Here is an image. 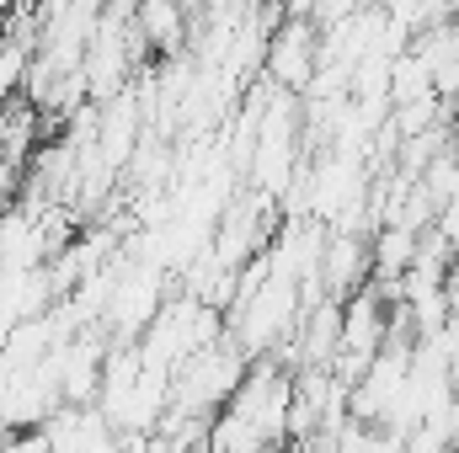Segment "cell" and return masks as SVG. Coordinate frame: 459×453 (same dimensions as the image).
Instances as JSON below:
<instances>
[{
	"mask_svg": "<svg viewBox=\"0 0 459 453\" xmlns=\"http://www.w3.org/2000/svg\"><path fill=\"white\" fill-rule=\"evenodd\" d=\"M294 373L256 363L230 395V406L209 422V453H278L294 438Z\"/></svg>",
	"mask_w": 459,
	"mask_h": 453,
	"instance_id": "1",
	"label": "cell"
}]
</instances>
